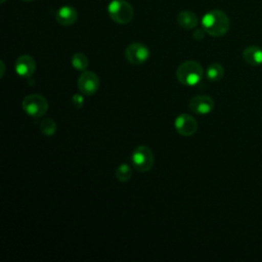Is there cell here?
I'll list each match as a JSON object with an SVG mask.
<instances>
[{
    "instance_id": "cell-17",
    "label": "cell",
    "mask_w": 262,
    "mask_h": 262,
    "mask_svg": "<svg viewBox=\"0 0 262 262\" xmlns=\"http://www.w3.org/2000/svg\"><path fill=\"white\" fill-rule=\"evenodd\" d=\"M56 123L51 118H45L40 123V130L46 136H52L56 132Z\"/></svg>"
},
{
    "instance_id": "cell-8",
    "label": "cell",
    "mask_w": 262,
    "mask_h": 262,
    "mask_svg": "<svg viewBox=\"0 0 262 262\" xmlns=\"http://www.w3.org/2000/svg\"><path fill=\"white\" fill-rule=\"evenodd\" d=\"M174 127L178 134L182 136H191L198 130L196 120L188 114H180L174 121Z\"/></svg>"
},
{
    "instance_id": "cell-16",
    "label": "cell",
    "mask_w": 262,
    "mask_h": 262,
    "mask_svg": "<svg viewBox=\"0 0 262 262\" xmlns=\"http://www.w3.org/2000/svg\"><path fill=\"white\" fill-rule=\"evenodd\" d=\"M115 176L116 178L118 179V181L120 182H127L131 179L132 177V170H131V167L126 164V163H123V164H120L116 171H115Z\"/></svg>"
},
{
    "instance_id": "cell-13",
    "label": "cell",
    "mask_w": 262,
    "mask_h": 262,
    "mask_svg": "<svg viewBox=\"0 0 262 262\" xmlns=\"http://www.w3.org/2000/svg\"><path fill=\"white\" fill-rule=\"evenodd\" d=\"M177 23L181 28H183L185 30H190V29H193L196 27L198 16L192 11L183 10L178 13Z\"/></svg>"
},
{
    "instance_id": "cell-21",
    "label": "cell",
    "mask_w": 262,
    "mask_h": 262,
    "mask_svg": "<svg viewBox=\"0 0 262 262\" xmlns=\"http://www.w3.org/2000/svg\"><path fill=\"white\" fill-rule=\"evenodd\" d=\"M23 1H26V2H32V1H34V0H23Z\"/></svg>"
},
{
    "instance_id": "cell-18",
    "label": "cell",
    "mask_w": 262,
    "mask_h": 262,
    "mask_svg": "<svg viewBox=\"0 0 262 262\" xmlns=\"http://www.w3.org/2000/svg\"><path fill=\"white\" fill-rule=\"evenodd\" d=\"M72 102L74 104V106L76 108H80L83 106L84 104V97L82 94H79V93H76L72 96Z\"/></svg>"
},
{
    "instance_id": "cell-2",
    "label": "cell",
    "mask_w": 262,
    "mask_h": 262,
    "mask_svg": "<svg viewBox=\"0 0 262 262\" xmlns=\"http://www.w3.org/2000/svg\"><path fill=\"white\" fill-rule=\"evenodd\" d=\"M203 77V67L195 60L183 61L179 64L176 71V78L178 82L184 86H194L202 81Z\"/></svg>"
},
{
    "instance_id": "cell-22",
    "label": "cell",
    "mask_w": 262,
    "mask_h": 262,
    "mask_svg": "<svg viewBox=\"0 0 262 262\" xmlns=\"http://www.w3.org/2000/svg\"><path fill=\"white\" fill-rule=\"evenodd\" d=\"M5 1H6V0H0V2H1V3H4Z\"/></svg>"
},
{
    "instance_id": "cell-5",
    "label": "cell",
    "mask_w": 262,
    "mask_h": 262,
    "mask_svg": "<svg viewBox=\"0 0 262 262\" xmlns=\"http://www.w3.org/2000/svg\"><path fill=\"white\" fill-rule=\"evenodd\" d=\"M24 112L33 118L44 116L48 110L47 99L40 94H29L21 101Z\"/></svg>"
},
{
    "instance_id": "cell-4",
    "label": "cell",
    "mask_w": 262,
    "mask_h": 262,
    "mask_svg": "<svg viewBox=\"0 0 262 262\" xmlns=\"http://www.w3.org/2000/svg\"><path fill=\"white\" fill-rule=\"evenodd\" d=\"M110 17L117 24L126 25L133 18V7L125 0H113L107 7Z\"/></svg>"
},
{
    "instance_id": "cell-6",
    "label": "cell",
    "mask_w": 262,
    "mask_h": 262,
    "mask_svg": "<svg viewBox=\"0 0 262 262\" xmlns=\"http://www.w3.org/2000/svg\"><path fill=\"white\" fill-rule=\"evenodd\" d=\"M126 59L135 66L144 63L149 57V49L142 43L134 42L129 44L125 49Z\"/></svg>"
},
{
    "instance_id": "cell-10",
    "label": "cell",
    "mask_w": 262,
    "mask_h": 262,
    "mask_svg": "<svg viewBox=\"0 0 262 262\" xmlns=\"http://www.w3.org/2000/svg\"><path fill=\"white\" fill-rule=\"evenodd\" d=\"M14 70L19 77L30 78L36 71V61L31 55L23 54L15 60Z\"/></svg>"
},
{
    "instance_id": "cell-7",
    "label": "cell",
    "mask_w": 262,
    "mask_h": 262,
    "mask_svg": "<svg viewBox=\"0 0 262 262\" xmlns=\"http://www.w3.org/2000/svg\"><path fill=\"white\" fill-rule=\"evenodd\" d=\"M78 88L84 95H93L99 88V78L91 71H84L78 79Z\"/></svg>"
},
{
    "instance_id": "cell-15",
    "label": "cell",
    "mask_w": 262,
    "mask_h": 262,
    "mask_svg": "<svg viewBox=\"0 0 262 262\" xmlns=\"http://www.w3.org/2000/svg\"><path fill=\"white\" fill-rule=\"evenodd\" d=\"M71 63H72V67L75 70L80 71V72H84V71H86V69L88 67V58L84 53L76 52L72 56Z\"/></svg>"
},
{
    "instance_id": "cell-9",
    "label": "cell",
    "mask_w": 262,
    "mask_h": 262,
    "mask_svg": "<svg viewBox=\"0 0 262 262\" xmlns=\"http://www.w3.org/2000/svg\"><path fill=\"white\" fill-rule=\"evenodd\" d=\"M214 100L208 95H195L188 102L189 110L202 116L210 114L214 110Z\"/></svg>"
},
{
    "instance_id": "cell-14",
    "label": "cell",
    "mask_w": 262,
    "mask_h": 262,
    "mask_svg": "<svg viewBox=\"0 0 262 262\" xmlns=\"http://www.w3.org/2000/svg\"><path fill=\"white\" fill-rule=\"evenodd\" d=\"M224 76V68L218 62L211 63L206 70V77L211 82H217Z\"/></svg>"
},
{
    "instance_id": "cell-3",
    "label": "cell",
    "mask_w": 262,
    "mask_h": 262,
    "mask_svg": "<svg viewBox=\"0 0 262 262\" xmlns=\"http://www.w3.org/2000/svg\"><path fill=\"white\" fill-rule=\"evenodd\" d=\"M155 163L152 150L146 145L136 146L131 154V164L133 168L139 172L149 171Z\"/></svg>"
},
{
    "instance_id": "cell-1",
    "label": "cell",
    "mask_w": 262,
    "mask_h": 262,
    "mask_svg": "<svg viewBox=\"0 0 262 262\" xmlns=\"http://www.w3.org/2000/svg\"><path fill=\"white\" fill-rule=\"evenodd\" d=\"M229 18L227 14L218 9L208 11L202 18L204 31L213 37H221L225 35L229 29Z\"/></svg>"
},
{
    "instance_id": "cell-19",
    "label": "cell",
    "mask_w": 262,
    "mask_h": 262,
    "mask_svg": "<svg viewBox=\"0 0 262 262\" xmlns=\"http://www.w3.org/2000/svg\"><path fill=\"white\" fill-rule=\"evenodd\" d=\"M204 29H196L194 32H193V38L196 39V40H201L203 39L204 37Z\"/></svg>"
},
{
    "instance_id": "cell-11",
    "label": "cell",
    "mask_w": 262,
    "mask_h": 262,
    "mask_svg": "<svg viewBox=\"0 0 262 262\" xmlns=\"http://www.w3.org/2000/svg\"><path fill=\"white\" fill-rule=\"evenodd\" d=\"M78 17L77 10L69 5L60 7L56 12V21L61 26L73 25Z\"/></svg>"
},
{
    "instance_id": "cell-12",
    "label": "cell",
    "mask_w": 262,
    "mask_h": 262,
    "mask_svg": "<svg viewBox=\"0 0 262 262\" xmlns=\"http://www.w3.org/2000/svg\"><path fill=\"white\" fill-rule=\"evenodd\" d=\"M243 58L250 66H260L262 63V48L256 45L246 47L243 51Z\"/></svg>"
},
{
    "instance_id": "cell-20",
    "label": "cell",
    "mask_w": 262,
    "mask_h": 262,
    "mask_svg": "<svg viewBox=\"0 0 262 262\" xmlns=\"http://www.w3.org/2000/svg\"><path fill=\"white\" fill-rule=\"evenodd\" d=\"M0 64H1V68H2V72H1V77H2L4 75V63H3L2 60L0 61Z\"/></svg>"
}]
</instances>
